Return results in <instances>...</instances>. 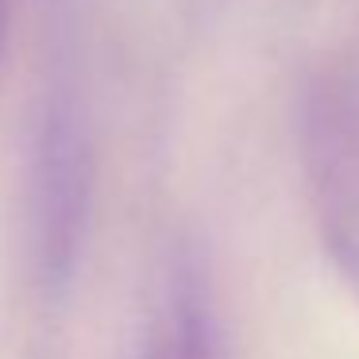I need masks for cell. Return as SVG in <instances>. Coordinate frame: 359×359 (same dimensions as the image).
<instances>
[{
    "label": "cell",
    "instance_id": "6da1fadb",
    "mask_svg": "<svg viewBox=\"0 0 359 359\" xmlns=\"http://www.w3.org/2000/svg\"><path fill=\"white\" fill-rule=\"evenodd\" d=\"M305 174L336 271L359 294V89L320 81L305 112Z\"/></svg>",
    "mask_w": 359,
    "mask_h": 359
},
{
    "label": "cell",
    "instance_id": "7a4b0ae2",
    "mask_svg": "<svg viewBox=\"0 0 359 359\" xmlns=\"http://www.w3.org/2000/svg\"><path fill=\"white\" fill-rule=\"evenodd\" d=\"M86 143L66 116H55L43 135V166H39V205H43V243L47 266L62 274L70 251L78 243V224L86 212Z\"/></svg>",
    "mask_w": 359,
    "mask_h": 359
},
{
    "label": "cell",
    "instance_id": "3957f363",
    "mask_svg": "<svg viewBox=\"0 0 359 359\" xmlns=\"http://www.w3.org/2000/svg\"><path fill=\"white\" fill-rule=\"evenodd\" d=\"M0 32H4V0H0Z\"/></svg>",
    "mask_w": 359,
    "mask_h": 359
}]
</instances>
